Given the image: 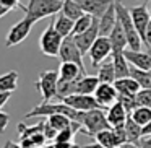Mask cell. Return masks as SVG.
<instances>
[{
    "instance_id": "7402d4cb",
    "label": "cell",
    "mask_w": 151,
    "mask_h": 148,
    "mask_svg": "<svg viewBox=\"0 0 151 148\" xmlns=\"http://www.w3.org/2000/svg\"><path fill=\"white\" fill-rule=\"evenodd\" d=\"M94 138H96V143L102 145V147H106V148H122L124 147L122 142L119 140V137H117L114 129H106V130L99 132Z\"/></svg>"
},
{
    "instance_id": "7bdbcfd3",
    "label": "cell",
    "mask_w": 151,
    "mask_h": 148,
    "mask_svg": "<svg viewBox=\"0 0 151 148\" xmlns=\"http://www.w3.org/2000/svg\"><path fill=\"white\" fill-rule=\"evenodd\" d=\"M140 148H151V137H143L141 138Z\"/></svg>"
},
{
    "instance_id": "ac0fdd59",
    "label": "cell",
    "mask_w": 151,
    "mask_h": 148,
    "mask_svg": "<svg viewBox=\"0 0 151 148\" xmlns=\"http://www.w3.org/2000/svg\"><path fill=\"white\" fill-rule=\"evenodd\" d=\"M114 86H115V90H117L119 96H132V98H135V96L138 95V91L141 90V86L138 85L132 77H125V78L115 80Z\"/></svg>"
},
{
    "instance_id": "277c9868",
    "label": "cell",
    "mask_w": 151,
    "mask_h": 148,
    "mask_svg": "<svg viewBox=\"0 0 151 148\" xmlns=\"http://www.w3.org/2000/svg\"><path fill=\"white\" fill-rule=\"evenodd\" d=\"M78 122L83 125V134L89 135V137H96L99 132L106 130V129H112L107 121V116H106V109L102 108L81 112Z\"/></svg>"
},
{
    "instance_id": "44dd1931",
    "label": "cell",
    "mask_w": 151,
    "mask_h": 148,
    "mask_svg": "<svg viewBox=\"0 0 151 148\" xmlns=\"http://www.w3.org/2000/svg\"><path fill=\"white\" fill-rule=\"evenodd\" d=\"M125 132H127V145H135L140 148L141 138H143V127L138 125L133 119L128 116L127 122H125Z\"/></svg>"
},
{
    "instance_id": "b9f144b4",
    "label": "cell",
    "mask_w": 151,
    "mask_h": 148,
    "mask_svg": "<svg viewBox=\"0 0 151 148\" xmlns=\"http://www.w3.org/2000/svg\"><path fill=\"white\" fill-rule=\"evenodd\" d=\"M10 98H12V93H0V108L7 104Z\"/></svg>"
},
{
    "instance_id": "9a60e30c",
    "label": "cell",
    "mask_w": 151,
    "mask_h": 148,
    "mask_svg": "<svg viewBox=\"0 0 151 148\" xmlns=\"http://www.w3.org/2000/svg\"><path fill=\"white\" fill-rule=\"evenodd\" d=\"M130 15H132V20H133V25L137 28L138 34L143 38L145 31H146L148 25L151 21V17H150V12H148L146 5H137V7L130 8Z\"/></svg>"
},
{
    "instance_id": "c3c4849f",
    "label": "cell",
    "mask_w": 151,
    "mask_h": 148,
    "mask_svg": "<svg viewBox=\"0 0 151 148\" xmlns=\"http://www.w3.org/2000/svg\"><path fill=\"white\" fill-rule=\"evenodd\" d=\"M148 52H150V54H151V47H148Z\"/></svg>"
},
{
    "instance_id": "5bb4252c",
    "label": "cell",
    "mask_w": 151,
    "mask_h": 148,
    "mask_svg": "<svg viewBox=\"0 0 151 148\" xmlns=\"http://www.w3.org/2000/svg\"><path fill=\"white\" fill-rule=\"evenodd\" d=\"M124 56L125 59L128 60L132 67L135 69H140V70H151V54L143 52V51H132V49H125L124 51Z\"/></svg>"
},
{
    "instance_id": "603a6c76",
    "label": "cell",
    "mask_w": 151,
    "mask_h": 148,
    "mask_svg": "<svg viewBox=\"0 0 151 148\" xmlns=\"http://www.w3.org/2000/svg\"><path fill=\"white\" fill-rule=\"evenodd\" d=\"M99 78L93 75H81L76 82V95H94Z\"/></svg>"
},
{
    "instance_id": "1f68e13d",
    "label": "cell",
    "mask_w": 151,
    "mask_h": 148,
    "mask_svg": "<svg viewBox=\"0 0 151 148\" xmlns=\"http://www.w3.org/2000/svg\"><path fill=\"white\" fill-rule=\"evenodd\" d=\"M42 129H44V121H41L36 125H26L23 122H20L17 132L20 135V138H26V137H31V135H36V134H42Z\"/></svg>"
},
{
    "instance_id": "3957f363",
    "label": "cell",
    "mask_w": 151,
    "mask_h": 148,
    "mask_svg": "<svg viewBox=\"0 0 151 148\" xmlns=\"http://www.w3.org/2000/svg\"><path fill=\"white\" fill-rule=\"evenodd\" d=\"M54 114H63L67 117H70L72 121H80V116L81 112L72 109L70 106H67L65 103H39L34 109H31L29 112L24 114V119H31V117H49V116Z\"/></svg>"
},
{
    "instance_id": "4fadbf2b",
    "label": "cell",
    "mask_w": 151,
    "mask_h": 148,
    "mask_svg": "<svg viewBox=\"0 0 151 148\" xmlns=\"http://www.w3.org/2000/svg\"><path fill=\"white\" fill-rule=\"evenodd\" d=\"M78 5L83 8V12L91 15L93 18H101L107 12V8L114 4L115 0H76Z\"/></svg>"
},
{
    "instance_id": "ffe728a7",
    "label": "cell",
    "mask_w": 151,
    "mask_h": 148,
    "mask_svg": "<svg viewBox=\"0 0 151 148\" xmlns=\"http://www.w3.org/2000/svg\"><path fill=\"white\" fill-rule=\"evenodd\" d=\"M99 83H111L114 85L115 80H117V75H115V69H114V60H112V56L109 59H106L101 65L98 67V75Z\"/></svg>"
},
{
    "instance_id": "2e32d148",
    "label": "cell",
    "mask_w": 151,
    "mask_h": 148,
    "mask_svg": "<svg viewBox=\"0 0 151 148\" xmlns=\"http://www.w3.org/2000/svg\"><path fill=\"white\" fill-rule=\"evenodd\" d=\"M106 116H107V121L111 124V127H120V125H125L128 119V112L125 111V108L122 106L120 101L114 103L111 108L106 109Z\"/></svg>"
},
{
    "instance_id": "74e56055",
    "label": "cell",
    "mask_w": 151,
    "mask_h": 148,
    "mask_svg": "<svg viewBox=\"0 0 151 148\" xmlns=\"http://www.w3.org/2000/svg\"><path fill=\"white\" fill-rule=\"evenodd\" d=\"M8 124H10V114L0 111V135L5 132V129L8 127Z\"/></svg>"
},
{
    "instance_id": "7dc6e473",
    "label": "cell",
    "mask_w": 151,
    "mask_h": 148,
    "mask_svg": "<svg viewBox=\"0 0 151 148\" xmlns=\"http://www.w3.org/2000/svg\"><path fill=\"white\" fill-rule=\"evenodd\" d=\"M83 148H106V147H102V145H99V143H91V145H85Z\"/></svg>"
},
{
    "instance_id": "d6986e66",
    "label": "cell",
    "mask_w": 151,
    "mask_h": 148,
    "mask_svg": "<svg viewBox=\"0 0 151 148\" xmlns=\"http://www.w3.org/2000/svg\"><path fill=\"white\" fill-rule=\"evenodd\" d=\"M109 39H111V44H112V54L124 52V51L128 47L127 36H125L124 30H122V25L119 23V21H117V25H115V28L112 30Z\"/></svg>"
},
{
    "instance_id": "d6a6232c",
    "label": "cell",
    "mask_w": 151,
    "mask_h": 148,
    "mask_svg": "<svg viewBox=\"0 0 151 148\" xmlns=\"http://www.w3.org/2000/svg\"><path fill=\"white\" fill-rule=\"evenodd\" d=\"M130 117L133 119L138 125L145 127L148 122H151V108H143V106H138V108L132 112Z\"/></svg>"
},
{
    "instance_id": "5b68a950",
    "label": "cell",
    "mask_w": 151,
    "mask_h": 148,
    "mask_svg": "<svg viewBox=\"0 0 151 148\" xmlns=\"http://www.w3.org/2000/svg\"><path fill=\"white\" fill-rule=\"evenodd\" d=\"M65 38L55 30V25H54V20L47 25V28L42 31L39 38V49L44 56L47 57H57L60 54V47H62V43Z\"/></svg>"
},
{
    "instance_id": "ab89813d",
    "label": "cell",
    "mask_w": 151,
    "mask_h": 148,
    "mask_svg": "<svg viewBox=\"0 0 151 148\" xmlns=\"http://www.w3.org/2000/svg\"><path fill=\"white\" fill-rule=\"evenodd\" d=\"M50 148H83V147L76 145L75 142H65V143H60V142H54Z\"/></svg>"
},
{
    "instance_id": "4316f807",
    "label": "cell",
    "mask_w": 151,
    "mask_h": 148,
    "mask_svg": "<svg viewBox=\"0 0 151 148\" xmlns=\"http://www.w3.org/2000/svg\"><path fill=\"white\" fill-rule=\"evenodd\" d=\"M18 86V72H10L0 75V93H13Z\"/></svg>"
},
{
    "instance_id": "4dcf8cb0",
    "label": "cell",
    "mask_w": 151,
    "mask_h": 148,
    "mask_svg": "<svg viewBox=\"0 0 151 148\" xmlns=\"http://www.w3.org/2000/svg\"><path fill=\"white\" fill-rule=\"evenodd\" d=\"M47 121H49V124L52 125L57 132L65 130V129H72V122H73L70 117H67V116H63V114L49 116V117H47Z\"/></svg>"
},
{
    "instance_id": "f6af8a7d",
    "label": "cell",
    "mask_w": 151,
    "mask_h": 148,
    "mask_svg": "<svg viewBox=\"0 0 151 148\" xmlns=\"http://www.w3.org/2000/svg\"><path fill=\"white\" fill-rule=\"evenodd\" d=\"M143 137H151V122H148L143 127Z\"/></svg>"
},
{
    "instance_id": "ee69618b",
    "label": "cell",
    "mask_w": 151,
    "mask_h": 148,
    "mask_svg": "<svg viewBox=\"0 0 151 148\" xmlns=\"http://www.w3.org/2000/svg\"><path fill=\"white\" fill-rule=\"evenodd\" d=\"M2 148H21V145L17 143V142H13V140H7V142H5V145H4Z\"/></svg>"
},
{
    "instance_id": "816d5d0a",
    "label": "cell",
    "mask_w": 151,
    "mask_h": 148,
    "mask_svg": "<svg viewBox=\"0 0 151 148\" xmlns=\"http://www.w3.org/2000/svg\"><path fill=\"white\" fill-rule=\"evenodd\" d=\"M150 73H151V70H150Z\"/></svg>"
},
{
    "instance_id": "681fc988",
    "label": "cell",
    "mask_w": 151,
    "mask_h": 148,
    "mask_svg": "<svg viewBox=\"0 0 151 148\" xmlns=\"http://www.w3.org/2000/svg\"><path fill=\"white\" fill-rule=\"evenodd\" d=\"M150 17H151V8H150Z\"/></svg>"
},
{
    "instance_id": "ba28073f",
    "label": "cell",
    "mask_w": 151,
    "mask_h": 148,
    "mask_svg": "<svg viewBox=\"0 0 151 148\" xmlns=\"http://www.w3.org/2000/svg\"><path fill=\"white\" fill-rule=\"evenodd\" d=\"M33 25L34 23L29 20V18H26V17H24L23 20H20L18 23H15L13 26L10 28L8 34H7V39H5V47H7V49H10V47H13V46L21 44L28 36H29Z\"/></svg>"
},
{
    "instance_id": "f907efd6",
    "label": "cell",
    "mask_w": 151,
    "mask_h": 148,
    "mask_svg": "<svg viewBox=\"0 0 151 148\" xmlns=\"http://www.w3.org/2000/svg\"><path fill=\"white\" fill-rule=\"evenodd\" d=\"M133 2H137V0H133Z\"/></svg>"
},
{
    "instance_id": "e575fe53",
    "label": "cell",
    "mask_w": 151,
    "mask_h": 148,
    "mask_svg": "<svg viewBox=\"0 0 151 148\" xmlns=\"http://www.w3.org/2000/svg\"><path fill=\"white\" fill-rule=\"evenodd\" d=\"M135 101H137L138 106L151 108V90H140L138 95L135 96Z\"/></svg>"
},
{
    "instance_id": "f546056e",
    "label": "cell",
    "mask_w": 151,
    "mask_h": 148,
    "mask_svg": "<svg viewBox=\"0 0 151 148\" xmlns=\"http://www.w3.org/2000/svg\"><path fill=\"white\" fill-rule=\"evenodd\" d=\"M46 142H47V138L44 137V134H36L26 138H20L21 148H44Z\"/></svg>"
},
{
    "instance_id": "30bf717a",
    "label": "cell",
    "mask_w": 151,
    "mask_h": 148,
    "mask_svg": "<svg viewBox=\"0 0 151 148\" xmlns=\"http://www.w3.org/2000/svg\"><path fill=\"white\" fill-rule=\"evenodd\" d=\"M62 103H65L67 106H70L72 109H75L78 112H88L101 108L93 95H72L68 98L62 99Z\"/></svg>"
},
{
    "instance_id": "484cf974",
    "label": "cell",
    "mask_w": 151,
    "mask_h": 148,
    "mask_svg": "<svg viewBox=\"0 0 151 148\" xmlns=\"http://www.w3.org/2000/svg\"><path fill=\"white\" fill-rule=\"evenodd\" d=\"M54 25H55V30L59 31V33L62 34L63 38L72 36L73 28H75V21L70 20L68 17H65V15H63L62 12H60V13L57 15L55 18H54Z\"/></svg>"
},
{
    "instance_id": "60d3db41",
    "label": "cell",
    "mask_w": 151,
    "mask_h": 148,
    "mask_svg": "<svg viewBox=\"0 0 151 148\" xmlns=\"http://www.w3.org/2000/svg\"><path fill=\"white\" fill-rule=\"evenodd\" d=\"M141 39H143V44L146 47H151V21H150V25H148V28H146V31H145Z\"/></svg>"
},
{
    "instance_id": "bcb514c9",
    "label": "cell",
    "mask_w": 151,
    "mask_h": 148,
    "mask_svg": "<svg viewBox=\"0 0 151 148\" xmlns=\"http://www.w3.org/2000/svg\"><path fill=\"white\" fill-rule=\"evenodd\" d=\"M10 12H12V10H8L7 7H4V5L0 4V18H4L5 15H7V13H10Z\"/></svg>"
},
{
    "instance_id": "836d02e7",
    "label": "cell",
    "mask_w": 151,
    "mask_h": 148,
    "mask_svg": "<svg viewBox=\"0 0 151 148\" xmlns=\"http://www.w3.org/2000/svg\"><path fill=\"white\" fill-rule=\"evenodd\" d=\"M93 21H94V18H93L91 15L85 13L81 18H80V20L75 21V28H73L72 36H78V34L85 33L86 30H89V28H91V25H93Z\"/></svg>"
},
{
    "instance_id": "9c48e42d",
    "label": "cell",
    "mask_w": 151,
    "mask_h": 148,
    "mask_svg": "<svg viewBox=\"0 0 151 148\" xmlns=\"http://www.w3.org/2000/svg\"><path fill=\"white\" fill-rule=\"evenodd\" d=\"M89 56V60H91V65L94 67H99L106 59L112 56V44H111V39L107 36H99L98 39L94 41V44L91 46L88 52Z\"/></svg>"
},
{
    "instance_id": "cb8c5ba5",
    "label": "cell",
    "mask_w": 151,
    "mask_h": 148,
    "mask_svg": "<svg viewBox=\"0 0 151 148\" xmlns=\"http://www.w3.org/2000/svg\"><path fill=\"white\" fill-rule=\"evenodd\" d=\"M83 73V70L80 69L76 64L73 62H62L60 64V69H59V77L60 80H65V82H73V80L80 78Z\"/></svg>"
},
{
    "instance_id": "f1b7e54d",
    "label": "cell",
    "mask_w": 151,
    "mask_h": 148,
    "mask_svg": "<svg viewBox=\"0 0 151 148\" xmlns=\"http://www.w3.org/2000/svg\"><path fill=\"white\" fill-rule=\"evenodd\" d=\"M130 77L141 86V90H151V73L148 70H140L132 67Z\"/></svg>"
},
{
    "instance_id": "d590c367",
    "label": "cell",
    "mask_w": 151,
    "mask_h": 148,
    "mask_svg": "<svg viewBox=\"0 0 151 148\" xmlns=\"http://www.w3.org/2000/svg\"><path fill=\"white\" fill-rule=\"evenodd\" d=\"M73 137H75V130H73V129H65V130H60L59 134H57V137L54 142H60V143L73 142Z\"/></svg>"
},
{
    "instance_id": "83f0119b",
    "label": "cell",
    "mask_w": 151,
    "mask_h": 148,
    "mask_svg": "<svg viewBox=\"0 0 151 148\" xmlns=\"http://www.w3.org/2000/svg\"><path fill=\"white\" fill-rule=\"evenodd\" d=\"M62 13L65 15V17H68L70 20L76 21V20H80V18L85 15V12H83V8L78 5L76 0H63Z\"/></svg>"
},
{
    "instance_id": "52a82bcc",
    "label": "cell",
    "mask_w": 151,
    "mask_h": 148,
    "mask_svg": "<svg viewBox=\"0 0 151 148\" xmlns=\"http://www.w3.org/2000/svg\"><path fill=\"white\" fill-rule=\"evenodd\" d=\"M59 57L62 59V62H73V64H76V65L83 70V73L88 75V72H86V69H85V64H83V54H81V51H80V47L76 46L75 38H73V36H68V38L63 39Z\"/></svg>"
},
{
    "instance_id": "d4e9b609",
    "label": "cell",
    "mask_w": 151,
    "mask_h": 148,
    "mask_svg": "<svg viewBox=\"0 0 151 148\" xmlns=\"http://www.w3.org/2000/svg\"><path fill=\"white\" fill-rule=\"evenodd\" d=\"M112 60H114V69H115L117 80H119V78H125V77H130L132 65L128 64V60L125 59L124 52L112 54Z\"/></svg>"
},
{
    "instance_id": "8992f818",
    "label": "cell",
    "mask_w": 151,
    "mask_h": 148,
    "mask_svg": "<svg viewBox=\"0 0 151 148\" xmlns=\"http://www.w3.org/2000/svg\"><path fill=\"white\" fill-rule=\"evenodd\" d=\"M59 72L57 70H46L39 73L37 80L34 82V86L41 91L42 101L41 103H50L54 98H57V85H59Z\"/></svg>"
},
{
    "instance_id": "7c38bea8",
    "label": "cell",
    "mask_w": 151,
    "mask_h": 148,
    "mask_svg": "<svg viewBox=\"0 0 151 148\" xmlns=\"http://www.w3.org/2000/svg\"><path fill=\"white\" fill-rule=\"evenodd\" d=\"M73 38H75V43H76V46L80 47L83 56L88 54L89 49H91V46L94 44V41L99 38V20L94 18V21H93L89 30H86L85 33L78 34V36H73Z\"/></svg>"
},
{
    "instance_id": "e0dca14e",
    "label": "cell",
    "mask_w": 151,
    "mask_h": 148,
    "mask_svg": "<svg viewBox=\"0 0 151 148\" xmlns=\"http://www.w3.org/2000/svg\"><path fill=\"white\" fill-rule=\"evenodd\" d=\"M117 25V10H115V2L107 8L104 15L99 18V36H111L112 30Z\"/></svg>"
},
{
    "instance_id": "7a4b0ae2",
    "label": "cell",
    "mask_w": 151,
    "mask_h": 148,
    "mask_svg": "<svg viewBox=\"0 0 151 148\" xmlns=\"http://www.w3.org/2000/svg\"><path fill=\"white\" fill-rule=\"evenodd\" d=\"M115 10H117V21L122 25V30H124L125 36H127L128 41V49L132 51H141V36L138 34L137 28L133 25V20H132L130 15V8H127L120 0H115Z\"/></svg>"
},
{
    "instance_id": "6da1fadb",
    "label": "cell",
    "mask_w": 151,
    "mask_h": 148,
    "mask_svg": "<svg viewBox=\"0 0 151 148\" xmlns=\"http://www.w3.org/2000/svg\"><path fill=\"white\" fill-rule=\"evenodd\" d=\"M63 0H29L28 5H21L24 17L29 18L33 23L47 17H54L62 12Z\"/></svg>"
},
{
    "instance_id": "8fae6325",
    "label": "cell",
    "mask_w": 151,
    "mask_h": 148,
    "mask_svg": "<svg viewBox=\"0 0 151 148\" xmlns=\"http://www.w3.org/2000/svg\"><path fill=\"white\" fill-rule=\"evenodd\" d=\"M93 96L96 98L98 104L101 106L102 109L111 108L114 103L119 101V93H117V90H115V86L111 85V83H99Z\"/></svg>"
},
{
    "instance_id": "f35d334b",
    "label": "cell",
    "mask_w": 151,
    "mask_h": 148,
    "mask_svg": "<svg viewBox=\"0 0 151 148\" xmlns=\"http://www.w3.org/2000/svg\"><path fill=\"white\" fill-rule=\"evenodd\" d=\"M0 4L7 7L8 10H15V8H21L20 0H0Z\"/></svg>"
},
{
    "instance_id": "8d00e7d4",
    "label": "cell",
    "mask_w": 151,
    "mask_h": 148,
    "mask_svg": "<svg viewBox=\"0 0 151 148\" xmlns=\"http://www.w3.org/2000/svg\"><path fill=\"white\" fill-rule=\"evenodd\" d=\"M42 134H44V137H46L47 140H55V137H57V134H59V132H57L55 129H54L52 125L49 124V121H44Z\"/></svg>"
}]
</instances>
